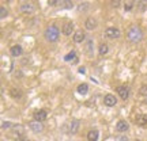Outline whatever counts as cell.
Returning <instances> with one entry per match:
<instances>
[{
  "label": "cell",
  "mask_w": 147,
  "mask_h": 141,
  "mask_svg": "<svg viewBox=\"0 0 147 141\" xmlns=\"http://www.w3.org/2000/svg\"><path fill=\"white\" fill-rule=\"evenodd\" d=\"M48 118V113L45 110H38L34 113V120L38 121V122H42V121H45Z\"/></svg>",
  "instance_id": "5"
},
{
  "label": "cell",
  "mask_w": 147,
  "mask_h": 141,
  "mask_svg": "<svg viewBox=\"0 0 147 141\" xmlns=\"http://www.w3.org/2000/svg\"><path fill=\"white\" fill-rule=\"evenodd\" d=\"M108 52H109V47H108V45H106V43H101L100 49H98V53H100L101 56H105Z\"/></svg>",
  "instance_id": "18"
},
{
  "label": "cell",
  "mask_w": 147,
  "mask_h": 141,
  "mask_svg": "<svg viewBox=\"0 0 147 141\" xmlns=\"http://www.w3.org/2000/svg\"><path fill=\"white\" fill-rule=\"evenodd\" d=\"M11 126H12V124H11V122L4 121V122H3V125H1V128H3V129H7V128H11Z\"/></svg>",
  "instance_id": "27"
},
{
  "label": "cell",
  "mask_w": 147,
  "mask_h": 141,
  "mask_svg": "<svg viewBox=\"0 0 147 141\" xmlns=\"http://www.w3.org/2000/svg\"><path fill=\"white\" fill-rule=\"evenodd\" d=\"M59 35H60V30L57 29V26H49L47 29V31H45V38H47L48 41L51 42H56L59 39Z\"/></svg>",
  "instance_id": "2"
},
{
  "label": "cell",
  "mask_w": 147,
  "mask_h": 141,
  "mask_svg": "<svg viewBox=\"0 0 147 141\" xmlns=\"http://www.w3.org/2000/svg\"><path fill=\"white\" fill-rule=\"evenodd\" d=\"M104 103H105L108 107H112V106H115L117 103V99H116V96L113 95H105V98H104Z\"/></svg>",
  "instance_id": "7"
},
{
  "label": "cell",
  "mask_w": 147,
  "mask_h": 141,
  "mask_svg": "<svg viewBox=\"0 0 147 141\" xmlns=\"http://www.w3.org/2000/svg\"><path fill=\"white\" fill-rule=\"evenodd\" d=\"M76 90H78V92L80 95H86L87 92H89V86H87L86 83H82V84H79Z\"/></svg>",
  "instance_id": "16"
},
{
  "label": "cell",
  "mask_w": 147,
  "mask_h": 141,
  "mask_svg": "<svg viewBox=\"0 0 147 141\" xmlns=\"http://www.w3.org/2000/svg\"><path fill=\"white\" fill-rule=\"evenodd\" d=\"M86 29L87 30H94L95 27H97V21H95L94 18H87V21H86Z\"/></svg>",
  "instance_id": "12"
},
{
  "label": "cell",
  "mask_w": 147,
  "mask_h": 141,
  "mask_svg": "<svg viewBox=\"0 0 147 141\" xmlns=\"http://www.w3.org/2000/svg\"><path fill=\"white\" fill-rule=\"evenodd\" d=\"M87 5H89L87 3H80V4H79V8H78L79 12H82V11H86V10H87Z\"/></svg>",
  "instance_id": "23"
},
{
  "label": "cell",
  "mask_w": 147,
  "mask_h": 141,
  "mask_svg": "<svg viewBox=\"0 0 147 141\" xmlns=\"http://www.w3.org/2000/svg\"><path fill=\"white\" fill-rule=\"evenodd\" d=\"M79 73H86V68H84V67H80V68H79Z\"/></svg>",
  "instance_id": "30"
},
{
  "label": "cell",
  "mask_w": 147,
  "mask_h": 141,
  "mask_svg": "<svg viewBox=\"0 0 147 141\" xmlns=\"http://www.w3.org/2000/svg\"><path fill=\"white\" fill-rule=\"evenodd\" d=\"M29 128H30L33 132H36V133H40V132H42V129H44L42 124L41 122H38V121H33V122H30V124H29Z\"/></svg>",
  "instance_id": "6"
},
{
  "label": "cell",
  "mask_w": 147,
  "mask_h": 141,
  "mask_svg": "<svg viewBox=\"0 0 147 141\" xmlns=\"http://www.w3.org/2000/svg\"><path fill=\"white\" fill-rule=\"evenodd\" d=\"M7 15H8V11L5 10L4 7H0V18L4 19V18H7Z\"/></svg>",
  "instance_id": "22"
},
{
  "label": "cell",
  "mask_w": 147,
  "mask_h": 141,
  "mask_svg": "<svg viewBox=\"0 0 147 141\" xmlns=\"http://www.w3.org/2000/svg\"><path fill=\"white\" fill-rule=\"evenodd\" d=\"M11 96H12L14 99H19V98L22 96V92L19 91V90L12 88V90H11Z\"/></svg>",
  "instance_id": "20"
},
{
  "label": "cell",
  "mask_w": 147,
  "mask_h": 141,
  "mask_svg": "<svg viewBox=\"0 0 147 141\" xmlns=\"http://www.w3.org/2000/svg\"><path fill=\"white\" fill-rule=\"evenodd\" d=\"M68 130H69V133H72V134L79 130V121L78 120H72L71 122H69Z\"/></svg>",
  "instance_id": "9"
},
{
  "label": "cell",
  "mask_w": 147,
  "mask_h": 141,
  "mask_svg": "<svg viewBox=\"0 0 147 141\" xmlns=\"http://www.w3.org/2000/svg\"><path fill=\"white\" fill-rule=\"evenodd\" d=\"M11 54H12L14 57L21 56L22 54V46H19V45H14V46L11 47Z\"/></svg>",
  "instance_id": "15"
},
{
  "label": "cell",
  "mask_w": 147,
  "mask_h": 141,
  "mask_svg": "<svg viewBox=\"0 0 147 141\" xmlns=\"http://www.w3.org/2000/svg\"><path fill=\"white\" fill-rule=\"evenodd\" d=\"M15 141H30V140H29V138H26L25 136H21V137H18Z\"/></svg>",
  "instance_id": "29"
},
{
  "label": "cell",
  "mask_w": 147,
  "mask_h": 141,
  "mask_svg": "<svg viewBox=\"0 0 147 141\" xmlns=\"http://www.w3.org/2000/svg\"><path fill=\"white\" fill-rule=\"evenodd\" d=\"M63 7L64 8H72V5H74V3L72 1H63Z\"/></svg>",
  "instance_id": "25"
},
{
  "label": "cell",
  "mask_w": 147,
  "mask_h": 141,
  "mask_svg": "<svg viewBox=\"0 0 147 141\" xmlns=\"http://www.w3.org/2000/svg\"><path fill=\"white\" fill-rule=\"evenodd\" d=\"M116 141H127V138H125V137H119Z\"/></svg>",
  "instance_id": "31"
},
{
  "label": "cell",
  "mask_w": 147,
  "mask_h": 141,
  "mask_svg": "<svg viewBox=\"0 0 147 141\" xmlns=\"http://www.w3.org/2000/svg\"><path fill=\"white\" fill-rule=\"evenodd\" d=\"M21 11L25 12V14H32L33 11H34V5L32 3H23L21 5Z\"/></svg>",
  "instance_id": "10"
},
{
  "label": "cell",
  "mask_w": 147,
  "mask_h": 141,
  "mask_svg": "<svg viewBox=\"0 0 147 141\" xmlns=\"http://www.w3.org/2000/svg\"><path fill=\"white\" fill-rule=\"evenodd\" d=\"M72 30H74V23L72 22H69V23H65L63 27V33L65 35H71L72 34Z\"/></svg>",
  "instance_id": "13"
},
{
  "label": "cell",
  "mask_w": 147,
  "mask_h": 141,
  "mask_svg": "<svg viewBox=\"0 0 147 141\" xmlns=\"http://www.w3.org/2000/svg\"><path fill=\"white\" fill-rule=\"evenodd\" d=\"M75 58H76V53L74 52V50H71L68 54H65V57H64V61H72V60H75Z\"/></svg>",
  "instance_id": "19"
},
{
  "label": "cell",
  "mask_w": 147,
  "mask_h": 141,
  "mask_svg": "<svg viewBox=\"0 0 147 141\" xmlns=\"http://www.w3.org/2000/svg\"><path fill=\"white\" fill-rule=\"evenodd\" d=\"M116 92H119V95H120V98L123 100H127L128 96H129V90L127 88V87H124V86H119L116 88Z\"/></svg>",
  "instance_id": "4"
},
{
  "label": "cell",
  "mask_w": 147,
  "mask_h": 141,
  "mask_svg": "<svg viewBox=\"0 0 147 141\" xmlns=\"http://www.w3.org/2000/svg\"><path fill=\"white\" fill-rule=\"evenodd\" d=\"M48 4L49 5H57V4H63V1H60V0H49Z\"/></svg>",
  "instance_id": "24"
},
{
  "label": "cell",
  "mask_w": 147,
  "mask_h": 141,
  "mask_svg": "<svg viewBox=\"0 0 147 141\" xmlns=\"http://www.w3.org/2000/svg\"><path fill=\"white\" fill-rule=\"evenodd\" d=\"M128 128H129V125H128V122L124 120H121L117 122V125H116V129H117V132H127L128 130Z\"/></svg>",
  "instance_id": "8"
},
{
  "label": "cell",
  "mask_w": 147,
  "mask_h": 141,
  "mask_svg": "<svg viewBox=\"0 0 147 141\" xmlns=\"http://www.w3.org/2000/svg\"><path fill=\"white\" fill-rule=\"evenodd\" d=\"M140 94L142 95H147V86H143L140 88Z\"/></svg>",
  "instance_id": "28"
},
{
  "label": "cell",
  "mask_w": 147,
  "mask_h": 141,
  "mask_svg": "<svg viewBox=\"0 0 147 141\" xmlns=\"http://www.w3.org/2000/svg\"><path fill=\"white\" fill-rule=\"evenodd\" d=\"M127 38L131 42H139L143 38V31L140 30V27L132 26L127 33Z\"/></svg>",
  "instance_id": "1"
},
{
  "label": "cell",
  "mask_w": 147,
  "mask_h": 141,
  "mask_svg": "<svg viewBox=\"0 0 147 141\" xmlns=\"http://www.w3.org/2000/svg\"><path fill=\"white\" fill-rule=\"evenodd\" d=\"M134 8V1H125L124 3V10L125 11H131Z\"/></svg>",
  "instance_id": "21"
},
{
  "label": "cell",
  "mask_w": 147,
  "mask_h": 141,
  "mask_svg": "<svg viewBox=\"0 0 147 141\" xmlns=\"http://www.w3.org/2000/svg\"><path fill=\"white\" fill-rule=\"evenodd\" d=\"M112 4L115 5V7H119V4H120V1H112Z\"/></svg>",
  "instance_id": "32"
},
{
  "label": "cell",
  "mask_w": 147,
  "mask_h": 141,
  "mask_svg": "<svg viewBox=\"0 0 147 141\" xmlns=\"http://www.w3.org/2000/svg\"><path fill=\"white\" fill-rule=\"evenodd\" d=\"M91 45H93V41L89 39V41H87V53H89V54H91Z\"/></svg>",
  "instance_id": "26"
},
{
  "label": "cell",
  "mask_w": 147,
  "mask_h": 141,
  "mask_svg": "<svg viewBox=\"0 0 147 141\" xmlns=\"http://www.w3.org/2000/svg\"><path fill=\"white\" fill-rule=\"evenodd\" d=\"M84 38H86V35H84V33L82 31V30H78V31L74 34V42H76V43H80V42H83Z\"/></svg>",
  "instance_id": "11"
},
{
  "label": "cell",
  "mask_w": 147,
  "mask_h": 141,
  "mask_svg": "<svg viewBox=\"0 0 147 141\" xmlns=\"http://www.w3.org/2000/svg\"><path fill=\"white\" fill-rule=\"evenodd\" d=\"M105 37L109 39H116V38L120 37V30L117 27H109L105 30Z\"/></svg>",
  "instance_id": "3"
},
{
  "label": "cell",
  "mask_w": 147,
  "mask_h": 141,
  "mask_svg": "<svg viewBox=\"0 0 147 141\" xmlns=\"http://www.w3.org/2000/svg\"><path fill=\"white\" fill-rule=\"evenodd\" d=\"M98 130H90L87 133V140L89 141H98Z\"/></svg>",
  "instance_id": "17"
},
{
  "label": "cell",
  "mask_w": 147,
  "mask_h": 141,
  "mask_svg": "<svg viewBox=\"0 0 147 141\" xmlns=\"http://www.w3.org/2000/svg\"><path fill=\"white\" fill-rule=\"evenodd\" d=\"M136 124H138L139 126H147V115H144V114L138 115Z\"/></svg>",
  "instance_id": "14"
}]
</instances>
